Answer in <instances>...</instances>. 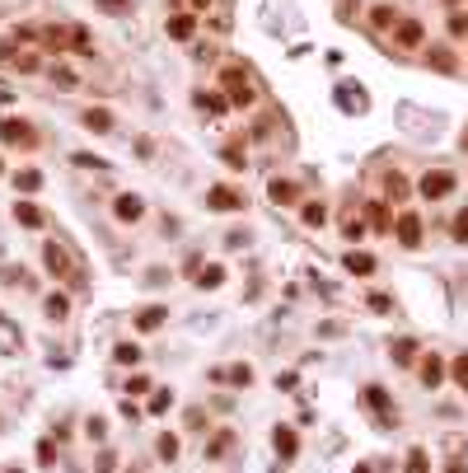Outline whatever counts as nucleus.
Returning <instances> with one entry per match:
<instances>
[{
    "mask_svg": "<svg viewBox=\"0 0 468 473\" xmlns=\"http://www.w3.org/2000/svg\"><path fill=\"white\" fill-rule=\"evenodd\" d=\"M80 122H85V131H94V136H108V131H117V117H112L108 108H85V112H80Z\"/></svg>",
    "mask_w": 468,
    "mask_h": 473,
    "instance_id": "obj_8",
    "label": "nucleus"
},
{
    "mask_svg": "<svg viewBox=\"0 0 468 473\" xmlns=\"http://www.w3.org/2000/svg\"><path fill=\"white\" fill-rule=\"evenodd\" d=\"M393 24H398V10H393V5H374L370 10V29L374 33H393Z\"/></svg>",
    "mask_w": 468,
    "mask_h": 473,
    "instance_id": "obj_14",
    "label": "nucleus"
},
{
    "mask_svg": "<svg viewBox=\"0 0 468 473\" xmlns=\"http://www.w3.org/2000/svg\"><path fill=\"white\" fill-rule=\"evenodd\" d=\"M112 211H117V221H126V225H131V221H140V216H145V202H140L136 192H122Z\"/></svg>",
    "mask_w": 468,
    "mask_h": 473,
    "instance_id": "obj_11",
    "label": "nucleus"
},
{
    "mask_svg": "<svg viewBox=\"0 0 468 473\" xmlns=\"http://www.w3.org/2000/svg\"><path fill=\"white\" fill-rule=\"evenodd\" d=\"M450 230H454V239H459V244H468V206L459 211V216H454V225H450Z\"/></svg>",
    "mask_w": 468,
    "mask_h": 473,
    "instance_id": "obj_30",
    "label": "nucleus"
},
{
    "mask_svg": "<svg viewBox=\"0 0 468 473\" xmlns=\"http://www.w3.org/2000/svg\"><path fill=\"white\" fill-rule=\"evenodd\" d=\"M389 356L398 365H412V361H417V342H412V337H398V342L389 347Z\"/></svg>",
    "mask_w": 468,
    "mask_h": 473,
    "instance_id": "obj_19",
    "label": "nucleus"
},
{
    "mask_svg": "<svg viewBox=\"0 0 468 473\" xmlns=\"http://www.w3.org/2000/svg\"><path fill=\"white\" fill-rule=\"evenodd\" d=\"M403 473H431V464H426V450H421V445H412V450H407Z\"/></svg>",
    "mask_w": 468,
    "mask_h": 473,
    "instance_id": "obj_24",
    "label": "nucleus"
},
{
    "mask_svg": "<svg viewBox=\"0 0 468 473\" xmlns=\"http://www.w3.org/2000/svg\"><path fill=\"white\" fill-rule=\"evenodd\" d=\"M164 314H169L164 305H150V310H140V314H136V328L140 333H155L159 323H164Z\"/></svg>",
    "mask_w": 468,
    "mask_h": 473,
    "instance_id": "obj_17",
    "label": "nucleus"
},
{
    "mask_svg": "<svg viewBox=\"0 0 468 473\" xmlns=\"http://www.w3.org/2000/svg\"><path fill=\"white\" fill-rule=\"evenodd\" d=\"M15 221L29 225V230H38V225H43V211H38L33 202H15Z\"/></svg>",
    "mask_w": 468,
    "mask_h": 473,
    "instance_id": "obj_20",
    "label": "nucleus"
},
{
    "mask_svg": "<svg viewBox=\"0 0 468 473\" xmlns=\"http://www.w3.org/2000/svg\"><path fill=\"white\" fill-rule=\"evenodd\" d=\"M38 459H43L47 469H52V459H57V450H52V441H43V445H38Z\"/></svg>",
    "mask_w": 468,
    "mask_h": 473,
    "instance_id": "obj_41",
    "label": "nucleus"
},
{
    "mask_svg": "<svg viewBox=\"0 0 468 473\" xmlns=\"http://www.w3.org/2000/svg\"><path fill=\"white\" fill-rule=\"evenodd\" d=\"M206 206H211V211H244V192L216 183V188H206Z\"/></svg>",
    "mask_w": 468,
    "mask_h": 473,
    "instance_id": "obj_6",
    "label": "nucleus"
},
{
    "mask_svg": "<svg viewBox=\"0 0 468 473\" xmlns=\"http://www.w3.org/2000/svg\"><path fill=\"white\" fill-rule=\"evenodd\" d=\"M85 436H89V441H103V436H108L103 417H89V422H85Z\"/></svg>",
    "mask_w": 468,
    "mask_h": 473,
    "instance_id": "obj_32",
    "label": "nucleus"
},
{
    "mask_svg": "<svg viewBox=\"0 0 468 473\" xmlns=\"http://www.w3.org/2000/svg\"><path fill=\"white\" fill-rule=\"evenodd\" d=\"M75 164H80V169H103L108 159H98V155H75Z\"/></svg>",
    "mask_w": 468,
    "mask_h": 473,
    "instance_id": "obj_40",
    "label": "nucleus"
},
{
    "mask_svg": "<svg viewBox=\"0 0 468 473\" xmlns=\"http://www.w3.org/2000/svg\"><path fill=\"white\" fill-rule=\"evenodd\" d=\"M342 230H346V239H360V235H365V221H360V216H346Z\"/></svg>",
    "mask_w": 468,
    "mask_h": 473,
    "instance_id": "obj_34",
    "label": "nucleus"
},
{
    "mask_svg": "<svg viewBox=\"0 0 468 473\" xmlns=\"http://www.w3.org/2000/svg\"><path fill=\"white\" fill-rule=\"evenodd\" d=\"M431 66H436V71H454V57H450V48H445V43H436V48H431Z\"/></svg>",
    "mask_w": 468,
    "mask_h": 473,
    "instance_id": "obj_27",
    "label": "nucleus"
},
{
    "mask_svg": "<svg viewBox=\"0 0 468 473\" xmlns=\"http://www.w3.org/2000/svg\"><path fill=\"white\" fill-rule=\"evenodd\" d=\"M197 108H206V112H225V99H220V94H197Z\"/></svg>",
    "mask_w": 468,
    "mask_h": 473,
    "instance_id": "obj_31",
    "label": "nucleus"
},
{
    "mask_svg": "<svg viewBox=\"0 0 468 473\" xmlns=\"http://www.w3.org/2000/svg\"><path fill=\"white\" fill-rule=\"evenodd\" d=\"M192 5H197V10H202V5H211V0H192Z\"/></svg>",
    "mask_w": 468,
    "mask_h": 473,
    "instance_id": "obj_44",
    "label": "nucleus"
},
{
    "mask_svg": "<svg viewBox=\"0 0 468 473\" xmlns=\"http://www.w3.org/2000/svg\"><path fill=\"white\" fill-rule=\"evenodd\" d=\"M169 403H173V394H155V398H150V412H164Z\"/></svg>",
    "mask_w": 468,
    "mask_h": 473,
    "instance_id": "obj_42",
    "label": "nucleus"
},
{
    "mask_svg": "<svg viewBox=\"0 0 468 473\" xmlns=\"http://www.w3.org/2000/svg\"><path fill=\"white\" fill-rule=\"evenodd\" d=\"M5 473H19V469H5Z\"/></svg>",
    "mask_w": 468,
    "mask_h": 473,
    "instance_id": "obj_47",
    "label": "nucleus"
},
{
    "mask_svg": "<svg viewBox=\"0 0 468 473\" xmlns=\"http://www.w3.org/2000/svg\"><path fill=\"white\" fill-rule=\"evenodd\" d=\"M52 80H57V85H66V89H75V75H71L66 66H57V71H52Z\"/></svg>",
    "mask_w": 468,
    "mask_h": 473,
    "instance_id": "obj_38",
    "label": "nucleus"
},
{
    "mask_svg": "<svg viewBox=\"0 0 468 473\" xmlns=\"http://www.w3.org/2000/svg\"><path fill=\"white\" fill-rule=\"evenodd\" d=\"M230 445H234V431H220L216 441L206 445V459H220V455H225V450H230Z\"/></svg>",
    "mask_w": 468,
    "mask_h": 473,
    "instance_id": "obj_29",
    "label": "nucleus"
},
{
    "mask_svg": "<svg viewBox=\"0 0 468 473\" xmlns=\"http://www.w3.org/2000/svg\"><path fill=\"white\" fill-rule=\"evenodd\" d=\"M417 192L426 197V202H440V197H450V192H454V174H450V169H426L421 183H417Z\"/></svg>",
    "mask_w": 468,
    "mask_h": 473,
    "instance_id": "obj_2",
    "label": "nucleus"
},
{
    "mask_svg": "<svg viewBox=\"0 0 468 473\" xmlns=\"http://www.w3.org/2000/svg\"><path fill=\"white\" fill-rule=\"evenodd\" d=\"M356 473H374V469H365V464H360V469H356Z\"/></svg>",
    "mask_w": 468,
    "mask_h": 473,
    "instance_id": "obj_45",
    "label": "nucleus"
},
{
    "mask_svg": "<svg viewBox=\"0 0 468 473\" xmlns=\"http://www.w3.org/2000/svg\"><path fill=\"white\" fill-rule=\"evenodd\" d=\"M272 445H277V455H281V459H295L300 436L291 431V426H277V431H272Z\"/></svg>",
    "mask_w": 468,
    "mask_h": 473,
    "instance_id": "obj_12",
    "label": "nucleus"
},
{
    "mask_svg": "<svg viewBox=\"0 0 468 473\" xmlns=\"http://www.w3.org/2000/svg\"><path fill=\"white\" fill-rule=\"evenodd\" d=\"M112 361H117V365H136L140 361V347H136V342H117V347H112Z\"/></svg>",
    "mask_w": 468,
    "mask_h": 473,
    "instance_id": "obj_23",
    "label": "nucleus"
},
{
    "mask_svg": "<svg viewBox=\"0 0 468 473\" xmlns=\"http://www.w3.org/2000/svg\"><path fill=\"white\" fill-rule=\"evenodd\" d=\"M300 221L309 225V230H319V225L328 221V206H323V202H309V206H305V211H300Z\"/></svg>",
    "mask_w": 468,
    "mask_h": 473,
    "instance_id": "obj_21",
    "label": "nucleus"
},
{
    "mask_svg": "<svg viewBox=\"0 0 468 473\" xmlns=\"http://www.w3.org/2000/svg\"><path fill=\"white\" fill-rule=\"evenodd\" d=\"M393 235H398L403 249H417V244H421V216H417V211H403V216L393 221Z\"/></svg>",
    "mask_w": 468,
    "mask_h": 473,
    "instance_id": "obj_7",
    "label": "nucleus"
},
{
    "mask_svg": "<svg viewBox=\"0 0 468 473\" xmlns=\"http://www.w3.org/2000/svg\"><path fill=\"white\" fill-rule=\"evenodd\" d=\"M66 314H71V300H66V296H57V291H52V296H47V319H57V323H61Z\"/></svg>",
    "mask_w": 468,
    "mask_h": 473,
    "instance_id": "obj_25",
    "label": "nucleus"
},
{
    "mask_svg": "<svg viewBox=\"0 0 468 473\" xmlns=\"http://www.w3.org/2000/svg\"><path fill=\"white\" fill-rule=\"evenodd\" d=\"M220 282H225V272H220L216 263H211V268H206L202 277H197V286H220Z\"/></svg>",
    "mask_w": 468,
    "mask_h": 473,
    "instance_id": "obj_35",
    "label": "nucleus"
},
{
    "mask_svg": "<svg viewBox=\"0 0 468 473\" xmlns=\"http://www.w3.org/2000/svg\"><path fill=\"white\" fill-rule=\"evenodd\" d=\"M98 10L103 15H122V10H131V0H98Z\"/></svg>",
    "mask_w": 468,
    "mask_h": 473,
    "instance_id": "obj_37",
    "label": "nucleus"
},
{
    "mask_svg": "<svg viewBox=\"0 0 468 473\" xmlns=\"http://www.w3.org/2000/svg\"><path fill=\"white\" fill-rule=\"evenodd\" d=\"M342 263H346V272H356V277H370V272H374V258H370V253H356V249L346 253Z\"/></svg>",
    "mask_w": 468,
    "mask_h": 473,
    "instance_id": "obj_18",
    "label": "nucleus"
},
{
    "mask_svg": "<svg viewBox=\"0 0 468 473\" xmlns=\"http://www.w3.org/2000/svg\"><path fill=\"white\" fill-rule=\"evenodd\" d=\"M267 192H272V202H277V206H291L300 197V183H291V178H272V188H267Z\"/></svg>",
    "mask_w": 468,
    "mask_h": 473,
    "instance_id": "obj_13",
    "label": "nucleus"
},
{
    "mask_svg": "<svg viewBox=\"0 0 468 473\" xmlns=\"http://www.w3.org/2000/svg\"><path fill=\"white\" fill-rule=\"evenodd\" d=\"M417 379L426 384V389H440V379H445V361H440L436 351H431L426 361H417Z\"/></svg>",
    "mask_w": 468,
    "mask_h": 473,
    "instance_id": "obj_10",
    "label": "nucleus"
},
{
    "mask_svg": "<svg viewBox=\"0 0 468 473\" xmlns=\"http://www.w3.org/2000/svg\"><path fill=\"white\" fill-rule=\"evenodd\" d=\"M450 33H454V38H468V15H464V10L450 15Z\"/></svg>",
    "mask_w": 468,
    "mask_h": 473,
    "instance_id": "obj_36",
    "label": "nucleus"
},
{
    "mask_svg": "<svg viewBox=\"0 0 468 473\" xmlns=\"http://www.w3.org/2000/svg\"><path fill=\"white\" fill-rule=\"evenodd\" d=\"M155 450H159V459H173V455H178V436H159Z\"/></svg>",
    "mask_w": 468,
    "mask_h": 473,
    "instance_id": "obj_33",
    "label": "nucleus"
},
{
    "mask_svg": "<svg viewBox=\"0 0 468 473\" xmlns=\"http://www.w3.org/2000/svg\"><path fill=\"white\" fill-rule=\"evenodd\" d=\"M450 375H454V384H459V389H464V394H468V351H464V356H454V361H450Z\"/></svg>",
    "mask_w": 468,
    "mask_h": 473,
    "instance_id": "obj_28",
    "label": "nucleus"
},
{
    "mask_svg": "<svg viewBox=\"0 0 468 473\" xmlns=\"http://www.w3.org/2000/svg\"><path fill=\"white\" fill-rule=\"evenodd\" d=\"M211 379H230L239 389H249L253 384V365H230V370H211Z\"/></svg>",
    "mask_w": 468,
    "mask_h": 473,
    "instance_id": "obj_16",
    "label": "nucleus"
},
{
    "mask_svg": "<svg viewBox=\"0 0 468 473\" xmlns=\"http://www.w3.org/2000/svg\"><path fill=\"white\" fill-rule=\"evenodd\" d=\"M220 159H225V164H230L234 174H239V169H244V141H230L225 150H220Z\"/></svg>",
    "mask_w": 468,
    "mask_h": 473,
    "instance_id": "obj_26",
    "label": "nucleus"
},
{
    "mask_svg": "<svg viewBox=\"0 0 468 473\" xmlns=\"http://www.w3.org/2000/svg\"><path fill=\"white\" fill-rule=\"evenodd\" d=\"M370 310H379V314H389V310H393V300H389V296H379V291H374V296H370Z\"/></svg>",
    "mask_w": 468,
    "mask_h": 473,
    "instance_id": "obj_39",
    "label": "nucleus"
},
{
    "mask_svg": "<svg viewBox=\"0 0 468 473\" xmlns=\"http://www.w3.org/2000/svg\"><path fill=\"white\" fill-rule=\"evenodd\" d=\"M164 33H169V38H178V43H183V38H192V33H197V15H173L169 24H164Z\"/></svg>",
    "mask_w": 468,
    "mask_h": 473,
    "instance_id": "obj_15",
    "label": "nucleus"
},
{
    "mask_svg": "<svg viewBox=\"0 0 468 473\" xmlns=\"http://www.w3.org/2000/svg\"><path fill=\"white\" fill-rule=\"evenodd\" d=\"M450 473H468V469H464V464H450Z\"/></svg>",
    "mask_w": 468,
    "mask_h": 473,
    "instance_id": "obj_43",
    "label": "nucleus"
},
{
    "mask_svg": "<svg viewBox=\"0 0 468 473\" xmlns=\"http://www.w3.org/2000/svg\"><path fill=\"white\" fill-rule=\"evenodd\" d=\"M220 85L230 89V103H239V108H249L253 99H258V89H253V80H249L244 66H225V71H220Z\"/></svg>",
    "mask_w": 468,
    "mask_h": 473,
    "instance_id": "obj_1",
    "label": "nucleus"
},
{
    "mask_svg": "<svg viewBox=\"0 0 468 473\" xmlns=\"http://www.w3.org/2000/svg\"><path fill=\"white\" fill-rule=\"evenodd\" d=\"M421 38H426V29H421L417 19H398L393 24V43L398 48H421Z\"/></svg>",
    "mask_w": 468,
    "mask_h": 473,
    "instance_id": "obj_9",
    "label": "nucleus"
},
{
    "mask_svg": "<svg viewBox=\"0 0 468 473\" xmlns=\"http://www.w3.org/2000/svg\"><path fill=\"white\" fill-rule=\"evenodd\" d=\"M43 263H47V272L52 277H66V282H80V268H75V258L61 249V244H47L43 249Z\"/></svg>",
    "mask_w": 468,
    "mask_h": 473,
    "instance_id": "obj_4",
    "label": "nucleus"
},
{
    "mask_svg": "<svg viewBox=\"0 0 468 473\" xmlns=\"http://www.w3.org/2000/svg\"><path fill=\"white\" fill-rule=\"evenodd\" d=\"M365 408L374 412V417H379V426H398V408H393V398L384 394V389H379V384H365Z\"/></svg>",
    "mask_w": 468,
    "mask_h": 473,
    "instance_id": "obj_3",
    "label": "nucleus"
},
{
    "mask_svg": "<svg viewBox=\"0 0 468 473\" xmlns=\"http://www.w3.org/2000/svg\"><path fill=\"white\" fill-rule=\"evenodd\" d=\"M459 145H464V150H468V131H464V141H459Z\"/></svg>",
    "mask_w": 468,
    "mask_h": 473,
    "instance_id": "obj_46",
    "label": "nucleus"
},
{
    "mask_svg": "<svg viewBox=\"0 0 468 473\" xmlns=\"http://www.w3.org/2000/svg\"><path fill=\"white\" fill-rule=\"evenodd\" d=\"M15 188L19 192H38V188H43V174H38V169H19V174H15Z\"/></svg>",
    "mask_w": 468,
    "mask_h": 473,
    "instance_id": "obj_22",
    "label": "nucleus"
},
{
    "mask_svg": "<svg viewBox=\"0 0 468 473\" xmlns=\"http://www.w3.org/2000/svg\"><path fill=\"white\" fill-rule=\"evenodd\" d=\"M0 141L29 150V145H38V131H33V122H24V117H5V122H0Z\"/></svg>",
    "mask_w": 468,
    "mask_h": 473,
    "instance_id": "obj_5",
    "label": "nucleus"
}]
</instances>
